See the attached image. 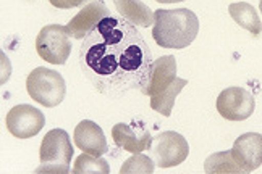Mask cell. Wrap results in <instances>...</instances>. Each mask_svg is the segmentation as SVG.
<instances>
[{
	"mask_svg": "<svg viewBox=\"0 0 262 174\" xmlns=\"http://www.w3.org/2000/svg\"><path fill=\"white\" fill-rule=\"evenodd\" d=\"M46 125V116L41 110L31 105H16L7 113V129L18 139L37 136Z\"/></svg>",
	"mask_w": 262,
	"mask_h": 174,
	"instance_id": "cell-8",
	"label": "cell"
},
{
	"mask_svg": "<svg viewBox=\"0 0 262 174\" xmlns=\"http://www.w3.org/2000/svg\"><path fill=\"white\" fill-rule=\"evenodd\" d=\"M152 54L135 24L108 15L83 39L79 63L100 94L120 97L141 87L152 65Z\"/></svg>",
	"mask_w": 262,
	"mask_h": 174,
	"instance_id": "cell-1",
	"label": "cell"
},
{
	"mask_svg": "<svg viewBox=\"0 0 262 174\" xmlns=\"http://www.w3.org/2000/svg\"><path fill=\"white\" fill-rule=\"evenodd\" d=\"M259 8H260V13H262V0H260V2H259Z\"/></svg>",
	"mask_w": 262,
	"mask_h": 174,
	"instance_id": "cell-22",
	"label": "cell"
},
{
	"mask_svg": "<svg viewBox=\"0 0 262 174\" xmlns=\"http://www.w3.org/2000/svg\"><path fill=\"white\" fill-rule=\"evenodd\" d=\"M50 5H54L55 8H62V10H68V8H76V7H83L84 4L93 2V0H49Z\"/></svg>",
	"mask_w": 262,
	"mask_h": 174,
	"instance_id": "cell-20",
	"label": "cell"
},
{
	"mask_svg": "<svg viewBox=\"0 0 262 174\" xmlns=\"http://www.w3.org/2000/svg\"><path fill=\"white\" fill-rule=\"evenodd\" d=\"M204 171L207 174H241V169L231 157V150L217 152L204 161Z\"/></svg>",
	"mask_w": 262,
	"mask_h": 174,
	"instance_id": "cell-17",
	"label": "cell"
},
{
	"mask_svg": "<svg viewBox=\"0 0 262 174\" xmlns=\"http://www.w3.org/2000/svg\"><path fill=\"white\" fill-rule=\"evenodd\" d=\"M28 95L46 108L60 105L67 94V84L63 76L57 71L39 66L33 69L26 78Z\"/></svg>",
	"mask_w": 262,
	"mask_h": 174,
	"instance_id": "cell-4",
	"label": "cell"
},
{
	"mask_svg": "<svg viewBox=\"0 0 262 174\" xmlns=\"http://www.w3.org/2000/svg\"><path fill=\"white\" fill-rule=\"evenodd\" d=\"M36 52L50 65H65L70 52H72V42H70V33L67 26H44L36 37Z\"/></svg>",
	"mask_w": 262,
	"mask_h": 174,
	"instance_id": "cell-5",
	"label": "cell"
},
{
	"mask_svg": "<svg viewBox=\"0 0 262 174\" xmlns=\"http://www.w3.org/2000/svg\"><path fill=\"white\" fill-rule=\"evenodd\" d=\"M73 140L76 147L81 148L83 153H89V155H94V157H102L108 150L104 131L91 119L81 121L75 128Z\"/></svg>",
	"mask_w": 262,
	"mask_h": 174,
	"instance_id": "cell-13",
	"label": "cell"
},
{
	"mask_svg": "<svg viewBox=\"0 0 262 174\" xmlns=\"http://www.w3.org/2000/svg\"><path fill=\"white\" fill-rule=\"evenodd\" d=\"M256 102L249 90L228 87L217 97V111L228 121H245L254 113Z\"/></svg>",
	"mask_w": 262,
	"mask_h": 174,
	"instance_id": "cell-7",
	"label": "cell"
},
{
	"mask_svg": "<svg viewBox=\"0 0 262 174\" xmlns=\"http://www.w3.org/2000/svg\"><path fill=\"white\" fill-rule=\"evenodd\" d=\"M152 155L159 168H173L181 165L189 155L186 139L175 131H164L154 139Z\"/></svg>",
	"mask_w": 262,
	"mask_h": 174,
	"instance_id": "cell-6",
	"label": "cell"
},
{
	"mask_svg": "<svg viewBox=\"0 0 262 174\" xmlns=\"http://www.w3.org/2000/svg\"><path fill=\"white\" fill-rule=\"evenodd\" d=\"M231 157L243 172L256 171L262 165V134L259 132L241 134L231 147Z\"/></svg>",
	"mask_w": 262,
	"mask_h": 174,
	"instance_id": "cell-11",
	"label": "cell"
},
{
	"mask_svg": "<svg viewBox=\"0 0 262 174\" xmlns=\"http://www.w3.org/2000/svg\"><path fill=\"white\" fill-rule=\"evenodd\" d=\"M159 4H177V2H185V0H156Z\"/></svg>",
	"mask_w": 262,
	"mask_h": 174,
	"instance_id": "cell-21",
	"label": "cell"
},
{
	"mask_svg": "<svg viewBox=\"0 0 262 174\" xmlns=\"http://www.w3.org/2000/svg\"><path fill=\"white\" fill-rule=\"evenodd\" d=\"M108 15H110V12L104 2H100V0H93V2L86 4L78 15H75L72 19H70V23L67 24V29L73 39L83 40L91 31H93Z\"/></svg>",
	"mask_w": 262,
	"mask_h": 174,
	"instance_id": "cell-12",
	"label": "cell"
},
{
	"mask_svg": "<svg viewBox=\"0 0 262 174\" xmlns=\"http://www.w3.org/2000/svg\"><path fill=\"white\" fill-rule=\"evenodd\" d=\"M73 174H110L108 163L102 157H94L84 153L79 155L72 169Z\"/></svg>",
	"mask_w": 262,
	"mask_h": 174,
	"instance_id": "cell-18",
	"label": "cell"
},
{
	"mask_svg": "<svg viewBox=\"0 0 262 174\" xmlns=\"http://www.w3.org/2000/svg\"><path fill=\"white\" fill-rule=\"evenodd\" d=\"M112 139L115 145L129 153H141L152 147V136L144 121L133 119L131 122H118L112 128Z\"/></svg>",
	"mask_w": 262,
	"mask_h": 174,
	"instance_id": "cell-9",
	"label": "cell"
},
{
	"mask_svg": "<svg viewBox=\"0 0 262 174\" xmlns=\"http://www.w3.org/2000/svg\"><path fill=\"white\" fill-rule=\"evenodd\" d=\"M186 84H188L186 79L177 78L173 83L170 84V87H167L162 92H159L157 95L150 97V108L157 111V113H160L162 116H170L172 115V108L175 105V98L178 97V94L183 90V87Z\"/></svg>",
	"mask_w": 262,
	"mask_h": 174,
	"instance_id": "cell-16",
	"label": "cell"
},
{
	"mask_svg": "<svg viewBox=\"0 0 262 174\" xmlns=\"http://www.w3.org/2000/svg\"><path fill=\"white\" fill-rule=\"evenodd\" d=\"M154 172V161L147 155H139L135 153L133 157H129L122 168L120 174H152Z\"/></svg>",
	"mask_w": 262,
	"mask_h": 174,
	"instance_id": "cell-19",
	"label": "cell"
},
{
	"mask_svg": "<svg viewBox=\"0 0 262 174\" xmlns=\"http://www.w3.org/2000/svg\"><path fill=\"white\" fill-rule=\"evenodd\" d=\"M39 158H41V166L36 169V172H70V161L73 158V145L70 142L68 132L58 128L49 131L42 139Z\"/></svg>",
	"mask_w": 262,
	"mask_h": 174,
	"instance_id": "cell-3",
	"label": "cell"
},
{
	"mask_svg": "<svg viewBox=\"0 0 262 174\" xmlns=\"http://www.w3.org/2000/svg\"><path fill=\"white\" fill-rule=\"evenodd\" d=\"M177 79V60L173 55L160 57L159 60L152 61L147 74L141 84L139 90L143 95H157L159 92L170 87V84Z\"/></svg>",
	"mask_w": 262,
	"mask_h": 174,
	"instance_id": "cell-10",
	"label": "cell"
},
{
	"mask_svg": "<svg viewBox=\"0 0 262 174\" xmlns=\"http://www.w3.org/2000/svg\"><path fill=\"white\" fill-rule=\"evenodd\" d=\"M230 16L235 19V23L246 29L248 33H251L253 37H259L262 33V23L259 19V15L256 12V8L253 5H249L246 2H236L230 4L228 7Z\"/></svg>",
	"mask_w": 262,
	"mask_h": 174,
	"instance_id": "cell-15",
	"label": "cell"
},
{
	"mask_svg": "<svg viewBox=\"0 0 262 174\" xmlns=\"http://www.w3.org/2000/svg\"><path fill=\"white\" fill-rule=\"evenodd\" d=\"M117 12L135 26H152L154 12L141 0H114Z\"/></svg>",
	"mask_w": 262,
	"mask_h": 174,
	"instance_id": "cell-14",
	"label": "cell"
},
{
	"mask_svg": "<svg viewBox=\"0 0 262 174\" xmlns=\"http://www.w3.org/2000/svg\"><path fill=\"white\" fill-rule=\"evenodd\" d=\"M199 33V19L196 13L188 8L164 10L154 12L152 37L159 47L164 48H186L193 44Z\"/></svg>",
	"mask_w": 262,
	"mask_h": 174,
	"instance_id": "cell-2",
	"label": "cell"
}]
</instances>
